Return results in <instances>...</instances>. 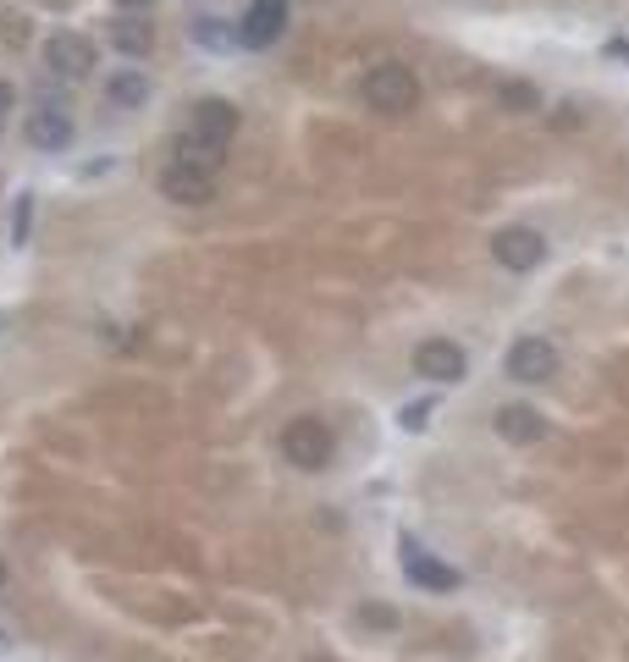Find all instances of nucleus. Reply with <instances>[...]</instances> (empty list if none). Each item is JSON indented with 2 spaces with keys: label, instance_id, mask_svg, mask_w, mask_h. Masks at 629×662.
Returning a JSON list of instances; mask_svg holds the SVG:
<instances>
[{
  "label": "nucleus",
  "instance_id": "obj_19",
  "mask_svg": "<svg viewBox=\"0 0 629 662\" xmlns=\"http://www.w3.org/2000/svg\"><path fill=\"white\" fill-rule=\"evenodd\" d=\"M431 415H437V404H431V398H420V404H404L398 426H404V431H426V426H431Z\"/></svg>",
  "mask_w": 629,
  "mask_h": 662
},
{
  "label": "nucleus",
  "instance_id": "obj_20",
  "mask_svg": "<svg viewBox=\"0 0 629 662\" xmlns=\"http://www.w3.org/2000/svg\"><path fill=\"white\" fill-rule=\"evenodd\" d=\"M360 618H365V624H376V629H393V624H398V613H393V607H376V602H371V607H360Z\"/></svg>",
  "mask_w": 629,
  "mask_h": 662
},
{
  "label": "nucleus",
  "instance_id": "obj_9",
  "mask_svg": "<svg viewBox=\"0 0 629 662\" xmlns=\"http://www.w3.org/2000/svg\"><path fill=\"white\" fill-rule=\"evenodd\" d=\"M161 194H166L172 205H210V199H216V177L172 161V166L161 172Z\"/></svg>",
  "mask_w": 629,
  "mask_h": 662
},
{
  "label": "nucleus",
  "instance_id": "obj_6",
  "mask_svg": "<svg viewBox=\"0 0 629 662\" xmlns=\"http://www.w3.org/2000/svg\"><path fill=\"white\" fill-rule=\"evenodd\" d=\"M508 376L514 382H552L558 376V349L547 343V338H519L514 349H508Z\"/></svg>",
  "mask_w": 629,
  "mask_h": 662
},
{
  "label": "nucleus",
  "instance_id": "obj_18",
  "mask_svg": "<svg viewBox=\"0 0 629 662\" xmlns=\"http://www.w3.org/2000/svg\"><path fill=\"white\" fill-rule=\"evenodd\" d=\"M34 232V194H18V210H12V243L23 249Z\"/></svg>",
  "mask_w": 629,
  "mask_h": 662
},
{
  "label": "nucleus",
  "instance_id": "obj_16",
  "mask_svg": "<svg viewBox=\"0 0 629 662\" xmlns=\"http://www.w3.org/2000/svg\"><path fill=\"white\" fill-rule=\"evenodd\" d=\"M188 34H194V45H205V51H232V45H238V29H227L221 18H194Z\"/></svg>",
  "mask_w": 629,
  "mask_h": 662
},
{
  "label": "nucleus",
  "instance_id": "obj_24",
  "mask_svg": "<svg viewBox=\"0 0 629 662\" xmlns=\"http://www.w3.org/2000/svg\"><path fill=\"white\" fill-rule=\"evenodd\" d=\"M0 585H7V563H0Z\"/></svg>",
  "mask_w": 629,
  "mask_h": 662
},
{
  "label": "nucleus",
  "instance_id": "obj_15",
  "mask_svg": "<svg viewBox=\"0 0 629 662\" xmlns=\"http://www.w3.org/2000/svg\"><path fill=\"white\" fill-rule=\"evenodd\" d=\"M221 161H227V144H210V139H199V133H183L177 139V166H194V172H221Z\"/></svg>",
  "mask_w": 629,
  "mask_h": 662
},
{
  "label": "nucleus",
  "instance_id": "obj_13",
  "mask_svg": "<svg viewBox=\"0 0 629 662\" xmlns=\"http://www.w3.org/2000/svg\"><path fill=\"white\" fill-rule=\"evenodd\" d=\"M111 45H117L122 56H150V45H155V23L139 18V12H122V18L111 23Z\"/></svg>",
  "mask_w": 629,
  "mask_h": 662
},
{
  "label": "nucleus",
  "instance_id": "obj_3",
  "mask_svg": "<svg viewBox=\"0 0 629 662\" xmlns=\"http://www.w3.org/2000/svg\"><path fill=\"white\" fill-rule=\"evenodd\" d=\"M282 29H287V0H249V12L238 23V45L265 51V45L282 40Z\"/></svg>",
  "mask_w": 629,
  "mask_h": 662
},
{
  "label": "nucleus",
  "instance_id": "obj_17",
  "mask_svg": "<svg viewBox=\"0 0 629 662\" xmlns=\"http://www.w3.org/2000/svg\"><path fill=\"white\" fill-rule=\"evenodd\" d=\"M497 100H503L508 111H536V106H541V95H536L530 84H503V89H497Z\"/></svg>",
  "mask_w": 629,
  "mask_h": 662
},
{
  "label": "nucleus",
  "instance_id": "obj_11",
  "mask_svg": "<svg viewBox=\"0 0 629 662\" xmlns=\"http://www.w3.org/2000/svg\"><path fill=\"white\" fill-rule=\"evenodd\" d=\"M188 133H199V139H210V144H227L232 133H238V106L232 100H199L194 106V128Z\"/></svg>",
  "mask_w": 629,
  "mask_h": 662
},
{
  "label": "nucleus",
  "instance_id": "obj_2",
  "mask_svg": "<svg viewBox=\"0 0 629 662\" xmlns=\"http://www.w3.org/2000/svg\"><path fill=\"white\" fill-rule=\"evenodd\" d=\"M332 448H338V442H332L327 420H309V415H304V420H293V426L282 431V459H287L293 470H309V475L332 464Z\"/></svg>",
  "mask_w": 629,
  "mask_h": 662
},
{
  "label": "nucleus",
  "instance_id": "obj_23",
  "mask_svg": "<svg viewBox=\"0 0 629 662\" xmlns=\"http://www.w3.org/2000/svg\"><path fill=\"white\" fill-rule=\"evenodd\" d=\"M613 56H629V45H613Z\"/></svg>",
  "mask_w": 629,
  "mask_h": 662
},
{
  "label": "nucleus",
  "instance_id": "obj_25",
  "mask_svg": "<svg viewBox=\"0 0 629 662\" xmlns=\"http://www.w3.org/2000/svg\"><path fill=\"white\" fill-rule=\"evenodd\" d=\"M0 646H7V629H0Z\"/></svg>",
  "mask_w": 629,
  "mask_h": 662
},
{
  "label": "nucleus",
  "instance_id": "obj_12",
  "mask_svg": "<svg viewBox=\"0 0 629 662\" xmlns=\"http://www.w3.org/2000/svg\"><path fill=\"white\" fill-rule=\"evenodd\" d=\"M497 437L530 448V442L547 437V420H541V409H530V404H503V409H497Z\"/></svg>",
  "mask_w": 629,
  "mask_h": 662
},
{
  "label": "nucleus",
  "instance_id": "obj_1",
  "mask_svg": "<svg viewBox=\"0 0 629 662\" xmlns=\"http://www.w3.org/2000/svg\"><path fill=\"white\" fill-rule=\"evenodd\" d=\"M365 106L382 111V117H409L420 106V78L398 62H382L365 73Z\"/></svg>",
  "mask_w": 629,
  "mask_h": 662
},
{
  "label": "nucleus",
  "instance_id": "obj_21",
  "mask_svg": "<svg viewBox=\"0 0 629 662\" xmlns=\"http://www.w3.org/2000/svg\"><path fill=\"white\" fill-rule=\"evenodd\" d=\"M7 111H18V89L0 84V122H7Z\"/></svg>",
  "mask_w": 629,
  "mask_h": 662
},
{
  "label": "nucleus",
  "instance_id": "obj_7",
  "mask_svg": "<svg viewBox=\"0 0 629 662\" xmlns=\"http://www.w3.org/2000/svg\"><path fill=\"white\" fill-rule=\"evenodd\" d=\"M45 67H51L56 78H89V67H95V45H89L84 34H51V45H45Z\"/></svg>",
  "mask_w": 629,
  "mask_h": 662
},
{
  "label": "nucleus",
  "instance_id": "obj_14",
  "mask_svg": "<svg viewBox=\"0 0 629 662\" xmlns=\"http://www.w3.org/2000/svg\"><path fill=\"white\" fill-rule=\"evenodd\" d=\"M106 106H117V111L150 106V78H144V73H111V78H106Z\"/></svg>",
  "mask_w": 629,
  "mask_h": 662
},
{
  "label": "nucleus",
  "instance_id": "obj_22",
  "mask_svg": "<svg viewBox=\"0 0 629 662\" xmlns=\"http://www.w3.org/2000/svg\"><path fill=\"white\" fill-rule=\"evenodd\" d=\"M111 7H122V12H139V7H150V0H111Z\"/></svg>",
  "mask_w": 629,
  "mask_h": 662
},
{
  "label": "nucleus",
  "instance_id": "obj_5",
  "mask_svg": "<svg viewBox=\"0 0 629 662\" xmlns=\"http://www.w3.org/2000/svg\"><path fill=\"white\" fill-rule=\"evenodd\" d=\"M415 371H420L426 382H442V387H453V382H464L470 360H464V349H459V343H448V338H431V343H420V349H415Z\"/></svg>",
  "mask_w": 629,
  "mask_h": 662
},
{
  "label": "nucleus",
  "instance_id": "obj_4",
  "mask_svg": "<svg viewBox=\"0 0 629 662\" xmlns=\"http://www.w3.org/2000/svg\"><path fill=\"white\" fill-rule=\"evenodd\" d=\"M492 254H497V265H508V271H536V265L547 260V238H541L536 227H503V232L492 238Z\"/></svg>",
  "mask_w": 629,
  "mask_h": 662
},
{
  "label": "nucleus",
  "instance_id": "obj_10",
  "mask_svg": "<svg viewBox=\"0 0 629 662\" xmlns=\"http://www.w3.org/2000/svg\"><path fill=\"white\" fill-rule=\"evenodd\" d=\"M404 574L420 585V591H459V569H448L442 558H431L426 547L404 541Z\"/></svg>",
  "mask_w": 629,
  "mask_h": 662
},
{
  "label": "nucleus",
  "instance_id": "obj_8",
  "mask_svg": "<svg viewBox=\"0 0 629 662\" xmlns=\"http://www.w3.org/2000/svg\"><path fill=\"white\" fill-rule=\"evenodd\" d=\"M23 139H29L34 150H45V155H62V150L73 144V117L56 111V106H40V111H29Z\"/></svg>",
  "mask_w": 629,
  "mask_h": 662
}]
</instances>
